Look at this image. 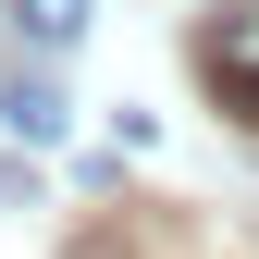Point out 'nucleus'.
Listing matches in <instances>:
<instances>
[{"mask_svg":"<svg viewBox=\"0 0 259 259\" xmlns=\"http://www.w3.org/2000/svg\"><path fill=\"white\" fill-rule=\"evenodd\" d=\"M13 25H25V50H74L99 25V0H13Z\"/></svg>","mask_w":259,"mask_h":259,"instance_id":"nucleus-3","label":"nucleus"},{"mask_svg":"<svg viewBox=\"0 0 259 259\" xmlns=\"http://www.w3.org/2000/svg\"><path fill=\"white\" fill-rule=\"evenodd\" d=\"M0 123H13L25 148H50L62 123H74V111H62V87H37V74H13V87H0Z\"/></svg>","mask_w":259,"mask_h":259,"instance_id":"nucleus-2","label":"nucleus"},{"mask_svg":"<svg viewBox=\"0 0 259 259\" xmlns=\"http://www.w3.org/2000/svg\"><path fill=\"white\" fill-rule=\"evenodd\" d=\"M198 87L235 123H259V0H222V13L198 25Z\"/></svg>","mask_w":259,"mask_h":259,"instance_id":"nucleus-1","label":"nucleus"}]
</instances>
